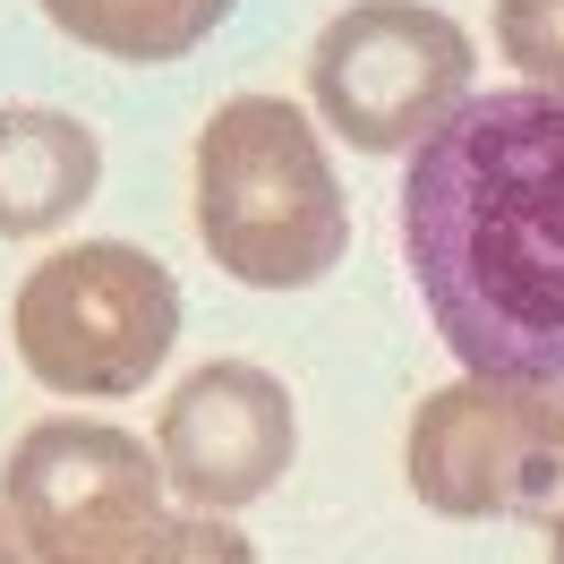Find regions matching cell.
Returning a JSON list of instances; mask_svg holds the SVG:
<instances>
[{"label": "cell", "mask_w": 564, "mask_h": 564, "mask_svg": "<svg viewBox=\"0 0 564 564\" xmlns=\"http://www.w3.org/2000/svg\"><path fill=\"white\" fill-rule=\"evenodd\" d=\"M197 240L248 291H308L343 265L351 206L291 95H231L197 129Z\"/></svg>", "instance_id": "7a4b0ae2"}, {"label": "cell", "mask_w": 564, "mask_h": 564, "mask_svg": "<svg viewBox=\"0 0 564 564\" xmlns=\"http://www.w3.org/2000/svg\"><path fill=\"white\" fill-rule=\"evenodd\" d=\"M0 564H26V547H18V539H9V522H0Z\"/></svg>", "instance_id": "4fadbf2b"}, {"label": "cell", "mask_w": 564, "mask_h": 564, "mask_svg": "<svg viewBox=\"0 0 564 564\" xmlns=\"http://www.w3.org/2000/svg\"><path fill=\"white\" fill-rule=\"evenodd\" d=\"M479 77V43L427 0H351L308 52V104L351 154H420Z\"/></svg>", "instance_id": "5b68a950"}, {"label": "cell", "mask_w": 564, "mask_h": 564, "mask_svg": "<svg viewBox=\"0 0 564 564\" xmlns=\"http://www.w3.org/2000/svg\"><path fill=\"white\" fill-rule=\"evenodd\" d=\"M547 564H564V513L547 522Z\"/></svg>", "instance_id": "7c38bea8"}, {"label": "cell", "mask_w": 564, "mask_h": 564, "mask_svg": "<svg viewBox=\"0 0 564 564\" xmlns=\"http://www.w3.org/2000/svg\"><path fill=\"white\" fill-rule=\"evenodd\" d=\"M9 343L35 386L69 402H129L180 343V282L129 240L52 248L9 300Z\"/></svg>", "instance_id": "277c9868"}, {"label": "cell", "mask_w": 564, "mask_h": 564, "mask_svg": "<svg viewBox=\"0 0 564 564\" xmlns=\"http://www.w3.org/2000/svg\"><path fill=\"white\" fill-rule=\"evenodd\" d=\"M496 52L522 86L564 95V0H496Z\"/></svg>", "instance_id": "30bf717a"}, {"label": "cell", "mask_w": 564, "mask_h": 564, "mask_svg": "<svg viewBox=\"0 0 564 564\" xmlns=\"http://www.w3.org/2000/svg\"><path fill=\"white\" fill-rule=\"evenodd\" d=\"M0 522L26 564H188L197 513L172 496L163 454L111 420H35L0 462Z\"/></svg>", "instance_id": "3957f363"}, {"label": "cell", "mask_w": 564, "mask_h": 564, "mask_svg": "<svg viewBox=\"0 0 564 564\" xmlns=\"http://www.w3.org/2000/svg\"><path fill=\"white\" fill-rule=\"evenodd\" d=\"M402 479L445 522H556L564 513V386L462 377L411 411Z\"/></svg>", "instance_id": "8992f818"}, {"label": "cell", "mask_w": 564, "mask_h": 564, "mask_svg": "<svg viewBox=\"0 0 564 564\" xmlns=\"http://www.w3.org/2000/svg\"><path fill=\"white\" fill-rule=\"evenodd\" d=\"M154 454L163 479L188 513H240L274 488L291 454H300V411L291 386L257 359H206L163 393V420H154Z\"/></svg>", "instance_id": "52a82bcc"}, {"label": "cell", "mask_w": 564, "mask_h": 564, "mask_svg": "<svg viewBox=\"0 0 564 564\" xmlns=\"http://www.w3.org/2000/svg\"><path fill=\"white\" fill-rule=\"evenodd\" d=\"M402 265L462 377L564 386V95H470L411 154Z\"/></svg>", "instance_id": "6da1fadb"}, {"label": "cell", "mask_w": 564, "mask_h": 564, "mask_svg": "<svg viewBox=\"0 0 564 564\" xmlns=\"http://www.w3.org/2000/svg\"><path fill=\"white\" fill-rule=\"evenodd\" d=\"M104 188V138L52 104H0V240L61 231Z\"/></svg>", "instance_id": "ba28073f"}, {"label": "cell", "mask_w": 564, "mask_h": 564, "mask_svg": "<svg viewBox=\"0 0 564 564\" xmlns=\"http://www.w3.org/2000/svg\"><path fill=\"white\" fill-rule=\"evenodd\" d=\"M35 9L69 43L104 52V61L163 69V61H188V52L240 9V0H35Z\"/></svg>", "instance_id": "9c48e42d"}, {"label": "cell", "mask_w": 564, "mask_h": 564, "mask_svg": "<svg viewBox=\"0 0 564 564\" xmlns=\"http://www.w3.org/2000/svg\"><path fill=\"white\" fill-rule=\"evenodd\" d=\"M188 564H257V547H248L223 513H197V547H188Z\"/></svg>", "instance_id": "8fae6325"}]
</instances>
